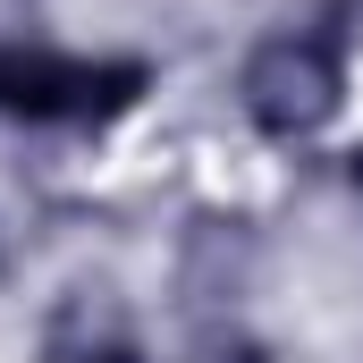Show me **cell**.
I'll use <instances>...</instances> for the list:
<instances>
[{"mask_svg": "<svg viewBox=\"0 0 363 363\" xmlns=\"http://www.w3.org/2000/svg\"><path fill=\"white\" fill-rule=\"evenodd\" d=\"M152 85L144 60H68L43 43H0V118L17 127H110Z\"/></svg>", "mask_w": 363, "mask_h": 363, "instance_id": "1", "label": "cell"}, {"mask_svg": "<svg viewBox=\"0 0 363 363\" xmlns=\"http://www.w3.org/2000/svg\"><path fill=\"white\" fill-rule=\"evenodd\" d=\"M347 101V43L338 26H287L245 60V110L262 135H313Z\"/></svg>", "mask_w": 363, "mask_h": 363, "instance_id": "2", "label": "cell"}, {"mask_svg": "<svg viewBox=\"0 0 363 363\" xmlns=\"http://www.w3.org/2000/svg\"><path fill=\"white\" fill-rule=\"evenodd\" d=\"M355 186H363V152H355Z\"/></svg>", "mask_w": 363, "mask_h": 363, "instance_id": "3", "label": "cell"}]
</instances>
